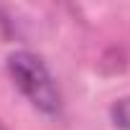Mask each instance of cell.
<instances>
[{"instance_id":"cell-3","label":"cell","mask_w":130,"mask_h":130,"mask_svg":"<svg viewBox=\"0 0 130 130\" xmlns=\"http://www.w3.org/2000/svg\"><path fill=\"white\" fill-rule=\"evenodd\" d=\"M0 130H3V127H0Z\"/></svg>"},{"instance_id":"cell-2","label":"cell","mask_w":130,"mask_h":130,"mask_svg":"<svg viewBox=\"0 0 130 130\" xmlns=\"http://www.w3.org/2000/svg\"><path fill=\"white\" fill-rule=\"evenodd\" d=\"M107 115H110L112 127H117V130H130V94L115 100V102L110 105Z\"/></svg>"},{"instance_id":"cell-1","label":"cell","mask_w":130,"mask_h":130,"mask_svg":"<svg viewBox=\"0 0 130 130\" xmlns=\"http://www.w3.org/2000/svg\"><path fill=\"white\" fill-rule=\"evenodd\" d=\"M5 72L13 82V87L28 100V105L46 115V117H59L64 110V94L61 87L48 69V64L43 61L41 54L21 48L13 51L5 61Z\"/></svg>"}]
</instances>
